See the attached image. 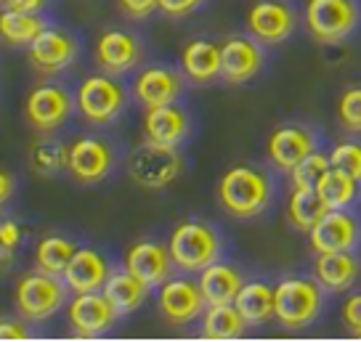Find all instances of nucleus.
<instances>
[{
	"label": "nucleus",
	"instance_id": "nucleus-11",
	"mask_svg": "<svg viewBox=\"0 0 361 342\" xmlns=\"http://www.w3.org/2000/svg\"><path fill=\"white\" fill-rule=\"evenodd\" d=\"M117 310L106 300L104 292H82L78 295L67 308V319L72 331L82 337V340H93V337H102L112 329V324L117 321Z\"/></svg>",
	"mask_w": 361,
	"mask_h": 342
},
{
	"label": "nucleus",
	"instance_id": "nucleus-25",
	"mask_svg": "<svg viewBox=\"0 0 361 342\" xmlns=\"http://www.w3.org/2000/svg\"><path fill=\"white\" fill-rule=\"evenodd\" d=\"M102 292L114 305V310H117L120 316H125V313H133V310H138L144 305V300H147V295H149V284H144L138 276H133L125 268V271L109 274Z\"/></svg>",
	"mask_w": 361,
	"mask_h": 342
},
{
	"label": "nucleus",
	"instance_id": "nucleus-38",
	"mask_svg": "<svg viewBox=\"0 0 361 342\" xmlns=\"http://www.w3.org/2000/svg\"><path fill=\"white\" fill-rule=\"evenodd\" d=\"M120 11L130 19H147L154 11H159V0H117Z\"/></svg>",
	"mask_w": 361,
	"mask_h": 342
},
{
	"label": "nucleus",
	"instance_id": "nucleus-1",
	"mask_svg": "<svg viewBox=\"0 0 361 342\" xmlns=\"http://www.w3.org/2000/svg\"><path fill=\"white\" fill-rule=\"evenodd\" d=\"M274 196V181L269 172L250 167V165H237L224 172L218 183V202L231 217L250 220L266 213Z\"/></svg>",
	"mask_w": 361,
	"mask_h": 342
},
{
	"label": "nucleus",
	"instance_id": "nucleus-27",
	"mask_svg": "<svg viewBox=\"0 0 361 342\" xmlns=\"http://www.w3.org/2000/svg\"><path fill=\"white\" fill-rule=\"evenodd\" d=\"M234 305L245 316L247 327H263L274 319V286L266 281H247L239 289Z\"/></svg>",
	"mask_w": 361,
	"mask_h": 342
},
{
	"label": "nucleus",
	"instance_id": "nucleus-41",
	"mask_svg": "<svg viewBox=\"0 0 361 342\" xmlns=\"http://www.w3.org/2000/svg\"><path fill=\"white\" fill-rule=\"evenodd\" d=\"M48 0H3V6L8 11H19V13H40L45 8Z\"/></svg>",
	"mask_w": 361,
	"mask_h": 342
},
{
	"label": "nucleus",
	"instance_id": "nucleus-18",
	"mask_svg": "<svg viewBox=\"0 0 361 342\" xmlns=\"http://www.w3.org/2000/svg\"><path fill=\"white\" fill-rule=\"evenodd\" d=\"M96 61L106 75H125L141 61V43L125 30H109L96 43Z\"/></svg>",
	"mask_w": 361,
	"mask_h": 342
},
{
	"label": "nucleus",
	"instance_id": "nucleus-5",
	"mask_svg": "<svg viewBox=\"0 0 361 342\" xmlns=\"http://www.w3.org/2000/svg\"><path fill=\"white\" fill-rule=\"evenodd\" d=\"M305 30L319 43L345 40L361 22L359 0H305Z\"/></svg>",
	"mask_w": 361,
	"mask_h": 342
},
{
	"label": "nucleus",
	"instance_id": "nucleus-3",
	"mask_svg": "<svg viewBox=\"0 0 361 342\" xmlns=\"http://www.w3.org/2000/svg\"><path fill=\"white\" fill-rule=\"evenodd\" d=\"M168 252L176 268L186 274H200L221 258V236L202 220H183L170 234Z\"/></svg>",
	"mask_w": 361,
	"mask_h": 342
},
{
	"label": "nucleus",
	"instance_id": "nucleus-28",
	"mask_svg": "<svg viewBox=\"0 0 361 342\" xmlns=\"http://www.w3.org/2000/svg\"><path fill=\"white\" fill-rule=\"evenodd\" d=\"M329 207L324 205V199L319 196L316 189H295L290 199H287V223L300 231V234H308L311 228L327 215Z\"/></svg>",
	"mask_w": 361,
	"mask_h": 342
},
{
	"label": "nucleus",
	"instance_id": "nucleus-29",
	"mask_svg": "<svg viewBox=\"0 0 361 342\" xmlns=\"http://www.w3.org/2000/svg\"><path fill=\"white\" fill-rule=\"evenodd\" d=\"M43 30L45 22L40 13H19L8 8L0 13V40L8 46H32Z\"/></svg>",
	"mask_w": 361,
	"mask_h": 342
},
{
	"label": "nucleus",
	"instance_id": "nucleus-14",
	"mask_svg": "<svg viewBox=\"0 0 361 342\" xmlns=\"http://www.w3.org/2000/svg\"><path fill=\"white\" fill-rule=\"evenodd\" d=\"M114 167V154L99 138H80L69 146V167L72 178L80 183L104 181Z\"/></svg>",
	"mask_w": 361,
	"mask_h": 342
},
{
	"label": "nucleus",
	"instance_id": "nucleus-33",
	"mask_svg": "<svg viewBox=\"0 0 361 342\" xmlns=\"http://www.w3.org/2000/svg\"><path fill=\"white\" fill-rule=\"evenodd\" d=\"M32 165L40 172L51 175V172L67 170L69 167V148L56 141H43L32 148Z\"/></svg>",
	"mask_w": 361,
	"mask_h": 342
},
{
	"label": "nucleus",
	"instance_id": "nucleus-13",
	"mask_svg": "<svg viewBox=\"0 0 361 342\" xmlns=\"http://www.w3.org/2000/svg\"><path fill=\"white\" fill-rule=\"evenodd\" d=\"M69 112H72V96L56 85L35 88L24 101L27 122L40 133H48V130H56L59 125H64Z\"/></svg>",
	"mask_w": 361,
	"mask_h": 342
},
{
	"label": "nucleus",
	"instance_id": "nucleus-2",
	"mask_svg": "<svg viewBox=\"0 0 361 342\" xmlns=\"http://www.w3.org/2000/svg\"><path fill=\"white\" fill-rule=\"evenodd\" d=\"M324 305V289L316 279L287 276L274 286V319L287 331L308 329Z\"/></svg>",
	"mask_w": 361,
	"mask_h": 342
},
{
	"label": "nucleus",
	"instance_id": "nucleus-15",
	"mask_svg": "<svg viewBox=\"0 0 361 342\" xmlns=\"http://www.w3.org/2000/svg\"><path fill=\"white\" fill-rule=\"evenodd\" d=\"M221 77L228 85L250 82L263 69V51L252 37H228L221 46Z\"/></svg>",
	"mask_w": 361,
	"mask_h": 342
},
{
	"label": "nucleus",
	"instance_id": "nucleus-26",
	"mask_svg": "<svg viewBox=\"0 0 361 342\" xmlns=\"http://www.w3.org/2000/svg\"><path fill=\"white\" fill-rule=\"evenodd\" d=\"M245 331H247V321L234 303L207 305V310L202 313V337H207V340H239Z\"/></svg>",
	"mask_w": 361,
	"mask_h": 342
},
{
	"label": "nucleus",
	"instance_id": "nucleus-43",
	"mask_svg": "<svg viewBox=\"0 0 361 342\" xmlns=\"http://www.w3.org/2000/svg\"><path fill=\"white\" fill-rule=\"evenodd\" d=\"M0 3H3V0H0Z\"/></svg>",
	"mask_w": 361,
	"mask_h": 342
},
{
	"label": "nucleus",
	"instance_id": "nucleus-4",
	"mask_svg": "<svg viewBox=\"0 0 361 342\" xmlns=\"http://www.w3.org/2000/svg\"><path fill=\"white\" fill-rule=\"evenodd\" d=\"M183 170V157L178 154V146H162L144 141L135 146L128 157V175L133 178L135 186L147 191L168 189Z\"/></svg>",
	"mask_w": 361,
	"mask_h": 342
},
{
	"label": "nucleus",
	"instance_id": "nucleus-36",
	"mask_svg": "<svg viewBox=\"0 0 361 342\" xmlns=\"http://www.w3.org/2000/svg\"><path fill=\"white\" fill-rule=\"evenodd\" d=\"M22 244V228L13 220H0V258H11V252Z\"/></svg>",
	"mask_w": 361,
	"mask_h": 342
},
{
	"label": "nucleus",
	"instance_id": "nucleus-39",
	"mask_svg": "<svg viewBox=\"0 0 361 342\" xmlns=\"http://www.w3.org/2000/svg\"><path fill=\"white\" fill-rule=\"evenodd\" d=\"M202 3L204 0H159V11L170 19H183V16L197 11Z\"/></svg>",
	"mask_w": 361,
	"mask_h": 342
},
{
	"label": "nucleus",
	"instance_id": "nucleus-10",
	"mask_svg": "<svg viewBox=\"0 0 361 342\" xmlns=\"http://www.w3.org/2000/svg\"><path fill=\"white\" fill-rule=\"evenodd\" d=\"M361 239V223L356 215H350L348 210H327V215L322 217L311 231L308 241L316 255L324 252H353L359 247Z\"/></svg>",
	"mask_w": 361,
	"mask_h": 342
},
{
	"label": "nucleus",
	"instance_id": "nucleus-6",
	"mask_svg": "<svg viewBox=\"0 0 361 342\" xmlns=\"http://www.w3.org/2000/svg\"><path fill=\"white\" fill-rule=\"evenodd\" d=\"M64 297H67L64 284L54 274H45V271L22 276L16 289H13L16 310L30 321L51 319L64 305Z\"/></svg>",
	"mask_w": 361,
	"mask_h": 342
},
{
	"label": "nucleus",
	"instance_id": "nucleus-12",
	"mask_svg": "<svg viewBox=\"0 0 361 342\" xmlns=\"http://www.w3.org/2000/svg\"><path fill=\"white\" fill-rule=\"evenodd\" d=\"M316 148H319V141H316V133L311 127L282 125L271 133L269 144H266V154L276 170L293 172L308 154H314Z\"/></svg>",
	"mask_w": 361,
	"mask_h": 342
},
{
	"label": "nucleus",
	"instance_id": "nucleus-42",
	"mask_svg": "<svg viewBox=\"0 0 361 342\" xmlns=\"http://www.w3.org/2000/svg\"><path fill=\"white\" fill-rule=\"evenodd\" d=\"M13 191H16V181H13V175L11 172H6V170H0V207L11 199Z\"/></svg>",
	"mask_w": 361,
	"mask_h": 342
},
{
	"label": "nucleus",
	"instance_id": "nucleus-31",
	"mask_svg": "<svg viewBox=\"0 0 361 342\" xmlns=\"http://www.w3.org/2000/svg\"><path fill=\"white\" fill-rule=\"evenodd\" d=\"M75 252L78 247L64 236H45L35 250V265H37V271H45V274L64 276Z\"/></svg>",
	"mask_w": 361,
	"mask_h": 342
},
{
	"label": "nucleus",
	"instance_id": "nucleus-30",
	"mask_svg": "<svg viewBox=\"0 0 361 342\" xmlns=\"http://www.w3.org/2000/svg\"><path fill=\"white\" fill-rule=\"evenodd\" d=\"M359 186H361L359 181H353L343 170L329 167V172L316 186V191H319V196L324 199V205L329 210H350L353 202L359 199Z\"/></svg>",
	"mask_w": 361,
	"mask_h": 342
},
{
	"label": "nucleus",
	"instance_id": "nucleus-9",
	"mask_svg": "<svg viewBox=\"0 0 361 342\" xmlns=\"http://www.w3.org/2000/svg\"><path fill=\"white\" fill-rule=\"evenodd\" d=\"M204 305L207 303L200 284H194L189 279H168L165 284H159L157 308L162 319L173 327H186L192 321L202 319Z\"/></svg>",
	"mask_w": 361,
	"mask_h": 342
},
{
	"label": "nucleus",
	"instance_id": "nucleus-20",
	"mask_svg": "<svg viewBox=\"0 0 361 342\" xmlns=\"http://www.w3.org/2000/svg\"><path fill=\"white\" fill-rule=\"evenodd\" d=\"M109 262L102 252L96 250H82L75 252V258L69 260L67 271H64V284L67 289H72L75 295H82V292H102L106 279H109Z\"/></svg>",
	"mask_w": 361,
	"mask_h": 342
},
{
	"label": "nucleus",
	"instance_id": "nucleus-34",
	"mask_svg": "<svg viewBox=\"0 0 361 342\" xmlns=\"http://www.w3.org/2000/svg\"><path fill=\"white\" fill-rule=\"evenodd\" d=\"M329 162L332 167L343 170L345 175H350L353 181L361 183V144L359 141H340L329 151Z\"/></svg>",
	"mask_w": 361,
	"mask_h": 342
},
{
	"label": "nucleus",
	"instance_id": "nucleus-19",
	"mask_svg": "<svg viewBox=\"0 0 361 342\" xmlns=\"http://www.w3.org/2000/svg\"><path fill=\"white\" fill-rule=\"evenodd\" d=\"M180 91H183L180 75L168 67H149L133 80L135 101L141 103V106H147V109L176 103Z\"/></svg>",
	"mask_w": 361,
	"mask_h": 342
},
{
	"label": "nucleus",
	"instance_id": "nucleus-22",
	"mask_svg": "<svg viewBox=\"0 0 361 342\" xmlns=\"http://www.w3.org/2000/svg\"><path fill=\"white\" fill-rule=\"evenodd\" d=\"M361 276V260L353 252H324L316 255L314 279L324 292H345Z\"/></svg>",
	"mask_w": 361,
	"mask_h": 342
},
{
	"label": "nucleus",
	"instance_id": "nucleus-24",
	"mask_svg": "<svg viewBox=\"0 0 361 342\" xmlns=\"http://www.w3.org/2000/svg\"><path fill=\"white\" fill-rule=\"evenodd\" d=\"M197 284L202 289L207 305H224V303H234L237 300L245 279L239 274V268L215 260L204 271H200V281Z\"/></svg>",
	"mask_w": 361,
	"mask_h": 342
},
{
	"label": "nucleus",
	"instance_id": "nucleus-37",
	"mask_svg": "<svg viewBox=\"0 0 361 342\" xmlns=\"http://www.w3.org/2000/svg\"><path fill=\"white\" fill-rule=\"evenodd\" d=\"M343 327L361 340V292L350 295L343 305Z\"/></svg>",
	"mask_w": 361,
	"mask_h": 342
},
{
	"label": "nucleus",
	"instance_id": "nucleus-16",
	"mask_svg": "<svg viewBox=\"0 0 361 342\" xmlns=\"http://www.w3.org/2000/svg\"><path fill=\"white\" fill-rule=\"evenodd\" d=\"M125 268L133 276H138L144 284L159 286L170 279L173 271V258L168 247H162L157 241H135L133 247L125 252Z\"/></svg>",
	"mask_w": 361,
	"mask_h": 342
},
{
	"label": "nucleus",
	"instance_id": "nucleus-21",
	"mask_svg": "<svg viewBox=\"0 0 361 342\" xmlns=\"http://www.w3.org/2000/svg\"><path fill=\"white\" fill-rule=\"evenodd\" d=\"M189 127H192L189 114L176 103L147 109L144 117V138L162 146H180L189 136Z\"/></svg>",
	"mask_w": 361,
	"mask_h": 342
},
{
	"label": "nucleus",
	"instance_id": "nucleus-8",
	"mask_svg": "<svg viewBox=\"0 0 361 342\" xmlns=\"http://www.w3.org/2000/svg\"><path fill=\"white\" fill-rule=\"evenodd\" d=\"M247 32L260 46H279L290 40L298 24V13L284 0H258L247 11Z\"/></svg>",
	"mask_w": 361,
	"mask_h": 342
},
{
	"label": "nucleus",
	"instance_id": "nucleus-17",
	"mask_svg": "<svg viewBox=\"0 0 361 342\" xmlns=\"http://www.w3.org/2000/svg\"><path fill=\"white\" fill-rule=\"evenodd\" d=\"M75 56H78V43H75V37H69L61 30L45 27L43 32L37 34V40L30 46V61L43 75H54V72L67 69L75 61Z\"/></svg>",
	"mask_w": 361,
	"mask_h": 342
},
{
	"label": "nucleus",
	"instance_id": "nucleus-23",
	"mask_svg": "<svg viewBox=\"0 0 361 342\" xmlns=\"http://www.w3.org/2000/svg\"><path fill=\"white\" fill-rule=\"evenodd\" d=\"M221 46L210 40H192L180 53V72L194 85H210L221 77Z\"/></svg>",
	"mask_w": 361,
	"mask_h": 342
},
{
	"label": "nucleus",
	"instance_id": "nucleus-7",
	"mask_svg": "<svg viewBox=\"0 0 361 342\" xmlns=\"http://www.w3.org/2000/svg\"><path fill=\"white\" fill-rule=\"evenodd\" d=\"M78 109L90 125H109L125 109V91L112 75H90L78 91Z\"/></svg>",
	"mask_w": 361,
	"mask_h": 342
},
{
	"label": "nucleus",
	"instance_id": "nucleus-40",
	"mask_svg": "<svg viewBox=\"0 0 361 342\" xmlns=\"http://www.w3.org/2000/svg\"><path fill=\"white\" fill-rule=\"evenodd\" d=\"M30 337V331L24 324L19 321H0V342H11V340H27Z\"/></svg>",
	"mask_w": 361,
	"mask_h": 342
},
{
	"label": "nucleus",
	"instance_id": "nucleus-32",
	"mask_svg": "<svg viewBox=\"0 0 361 342\" xmlns=\"http://www.w3.org/2000/svg\"><path fill=\"white\" fill-rule=\"evenodd\" d=\"M332 162H329V154H322V151H314L308 154L298 167H295L290 175H293V186L295 189H316L322 178L329 172Z\"/></svg>",
	"mask_w": 361,
	"mask_h": 342
},
{
	"label": "nucleus",
	"instance_id": "nucleus-35",
	"mask_svg": "<svg viewBox=\"0 0 361 342\" xmlns=\"http://www.w3.org/2000/svg\"><path fill=\"white\" fill-rule=\"evenodd\" d=\"M338 120L343 130L361 133V85L348 88L338 101Z\"/></svg>",
	"mask_w": 361,
	"mask_h": 342
}]
</instances>
